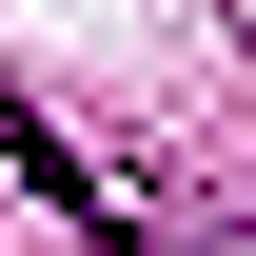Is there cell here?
<instances>
[{"label":"cell","instance_id":"obj_1","mask_svg":"<svg viewBox=\"0 0 256 256\" xmlns=\"http://www.w3.org/2000/svg\"><path fill=\"white\" fill-rule=\"evenodd\" d=\"M217 256H256V236H217Z\"/></svg>","mask_w":256,"mask_h":256}]
</instances>
